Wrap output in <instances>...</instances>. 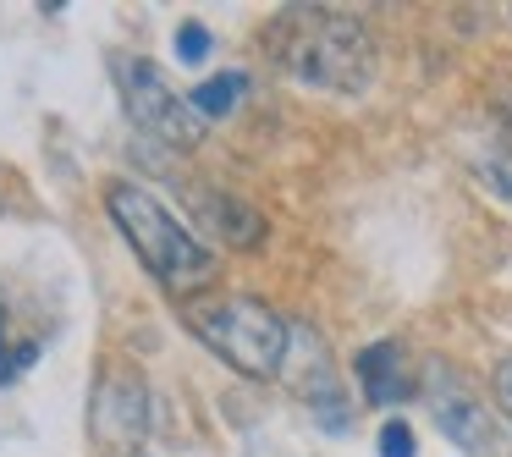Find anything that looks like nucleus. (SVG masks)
I'll list each match as a JSON object with an SVG mask.
<instances>
[{
    "label": "nucleus",
    "instance_id": "nucleus-1",
    "mask_svg": "<svg viewBox=\"0 0 512 457\" xmlns=\"http://www.w3.org/2000/svg\"><path fill=\"white\" fill-rule=\"evenodd\" d=\"M270 50L298 83L325 94H364L375 83V39L358 17L325 6H287L270 28Z\"/></svg>",
    "mask_w": 512,
    "mask_h": 457
},
{
    "label": "nucleus",
    "instance_id": "nucleus-2",
    "mask_svg": "<svg viewBox=\"0 0 512 457\" xmlns=\"http://www.w3.org/2000/svg\"><path fill=\"white\" fill-rule=\"evenodd\" d=\"M105 210H111V221L122 226V237L133 243V254L144 259V270L160 287L188 292V287H204V281H210L215 254L149 188H138V182H111Z\"/></svg>",
    "mask_w": 512,
    "mask_h": 457
},
{
    "label": "nucleus",
    "instance_id": "nucleus-3",
    "mask_svg": "<svg viewBox=\"0 0 512 457\" xmlns=\"http://www.w3.org/2000/svg\"><path fill=\"white\" fill-rule=\"evenodd\" d=\"M188 325H193V336L221 358V364L237 369V375L270 380V375H281V364H287L292 325L281 320L270 303H259V298L199 303V309H188Z\"/></svg>",
    "mask_w": 512,
    "mask_h": 457
},
{
    "label": "nucleus",
    "instance_id": "nucleus-4",
    "mask_svg": "<svg viewBox=\"0 0 512 457\" xmlns=\"http://www.w3.org/2000/svg\"><path fill=\"white\" fill-rule=\"evenodd\" d=\"M116 78H122V94H127V116H133L144 133L166 138L171 149H193L204 138V116L193 111L188 94L171 89L160 67H149V61H122Z\"/></svg>",
    "mask_w": 512,
    "mask_h": 457
},
{
    "label": "nucleus",
    "instance_id": "nucleus-5",
    "mask_svg": "<svg viewBox=\"0 0 512 457\" xmlns=\"http://www.w3.org/2000/svg\"><path fill=\"white\" fill-rule=\"evenodd\" d=\"M89 435L105 457H133L149 435V391L133 369L111 364L94 380V402H89Z\"/></svg>",
    "mask_w": 512,
    "mask_h": 457
},
{
    "label": "nucleus",
    "instance_id": "nucleus-6",
    "mask_svg": "<svg viewBox=\"0 0 512 457\" xmlns=\"http://www.w3.org/2000/svg\"><path fill=\"white\" fill-rule=\"evenodd\" d=\"M424 397H430L435 430H441L452 446H463V452H474V457H496L501 452L496 419H490V408L468 391L463 375H452L446 364H430V375H424Z\"/></svg>",
    "mask_w": 512,
    "mask_h": 457
},
{
    "label": "nucleus",
    "instance_id": "nucleus-7",
    "mask_svg": "<svg viewBox=\"0 0 512 457\" xmlns=\"http://www.w3.org/2000/svg\"><path fill=\"white\" fill-rule=\"evenodd\" d=\"M353 375L364 386V397L375 408H397V402L413 397V375H408V353L402 342H369L364 353L353 358Z\"/></svg>",
    "mask_w": 512,
    "mask_h": 457
},
{
    "label": "nucleus",
    "instance_id": "nucleus-8",
    "mask_svg": "<svg viewBox=\"0 0 512 457\" xmlns=\"http://www.w3.org/2000/svg\"><path fill=\"white\" fill-rule=\"evenodd\" d=\"M193 204H199V215L210 226H221V237L232 248H254L259 237H265V221H259L248 204H237V199H226V193H210V188H199L193 193Z\"/></svg>",
    "mask_w": 512,
    "mask_h": 457
},
{
    "label": "nucleus",
    "instance_id": "nucleus-9",
    "mask_svg": "<svg viewBox=\"0 0 512 457\" xmlns=\"http://www.w3.org/2000/svg\"><path fill=\"white\" fill-rule=\"evenodd\" d=\"M243 94H248V72H215V78H204L188 100L204 122H221V116H232L237 105H243Z\"/></svg>",
    "mask_w": 512,
    "mask_h": 457
},
{
    "label": "nucleus",
    "instance_id": "nucleus-10",
    "mask_svg": "<svg viewBox=\"0 0 512 457\" xmlns=\"http://www.w3.org/2000/svg\"><path fill=\"white\" fill-rule=\"evenodd\" d=\"M210 45H215V39H210V28H204V23H182L177 28V61H188V67H199V61L210 56Z\"/></svg>",
    "mask_w": 512,
    "mask_h": 457
},
{
    "label": "nucleus",
    "instance_id": "nucleus-11",
    "mask_svg": "<svg viewBox=\"0 0 512 457\" xmlns=\"http://www.w3.org/2000/svg\"><path fill=\"white\" fill-rule=\"evenodd\" d=\"M419 452V441H413V430L402 419H386L380 424V457H413Z\"/></svg>",
    "mask_w": 512,
    "mask_h": 457
},
{
    "label": "nucleus",
    "instance_id": "nucleus-12",
    "mask_svg": "<svg viewBox=\"0 0 512 457\" xmlns=\"http://www.w3.org/2000/svg\"><path fill=\"white\" fill-rule=\"evenodd\" d=\"M485 177H490V182H496V188L512 199V160H507V155H496V160H490V166H485Z\"/></svg>",
    "mask_w": 512,
    "mask_h": 457
},
{
    "label": "nucleus",
    "instance_id": "nucleus-13",
    "mask_svg": "<svg viewBox=\"0 0 512 457\" xmlns=\"http://www.w3.org/2000/svg\"><path fill=\"white\" fill-rule=\"evenodd\" d=\"M496 402H501V413L512 419V358L496 369Z\"/></svg>",
    "mask_w": 512,
    "mask_h": 457
},
{
    "label": "nucleus",
    "instance_id": "nucleus-14",
    "mask_svg": "<svg viewBox=\"0 0 512 457\" xmlns=\"http://www.w3.org/2000/svg\"><path fill=\"white\" fill-rule=\"evenodd\" d=\"M0 336H6V303H0Z\"/></svg>",
    "mask_w": 512,
    "mask_h": 457
}]
</instances>
